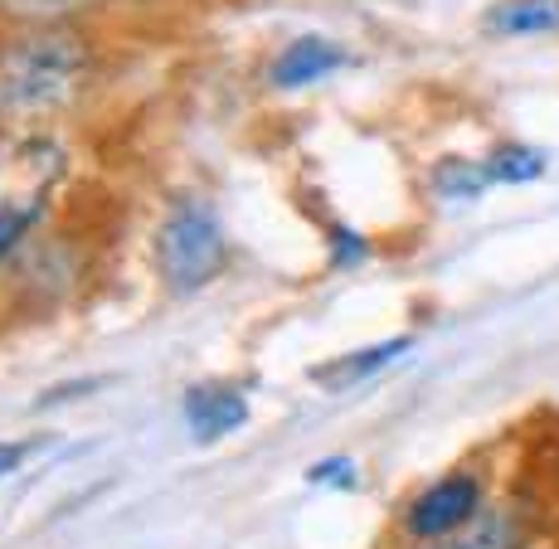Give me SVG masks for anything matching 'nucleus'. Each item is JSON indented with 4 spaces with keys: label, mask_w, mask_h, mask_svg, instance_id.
I'll list each match as a JSON object with an SVG mask.
<instances>
[{
    "label": "nucleus",
    "mask_w": 559,
    "mask_h": 549,
    "mask_svg": "<svg viewBox=\"0 0 559 549\" xmlns=\"http://www.w3.org/2000/svg\"><path fill=\"white\" fill-rule=\"evenodd\" d=\"M93 39L79 25H15L0 39V122L35 127L88 93Z\"/></svg>",
    "instance_id": "nucleus-1"
},
{
    "label": "nucleus",
    "mask_w": 559,
    "mask_h": 549,
    "mask_svg": "<svg viewBox=\"0 0 559 549\" xmlns=\"http://www.w3.org/2000/svg\"><path fill=\"white\" fill-rule=\"evenodd\" d=\"M229 263V239H224L219 214L204 200H176L156 229V273L166 293L190 297L210 287Z\"/></svg>",
    "instance_id": "nucleus-2"
},
{
    "label": "nucleus",
    "mask_w": 559,
    "mask_h": 549,
    "mask_svg": "<svg viewBox=\"0 0 559 549\" xmlns=\"http://www.w3.org/2000/svg\"><path fill=\"white\" fill-rule=\"evenodd\" d=\"M481 505H487V491H481L477 472H448V477L428 481L404 511V535L418 545L443 540V535L462 530L467 521H477Z\"/></svg>",
    "instance_id": "nucleus-3"
},
{
    "label": "nucleus",
    "mask_w": 559,
    "mask_h": 549,
    "mask_svg": "<svg viewBox=\"0 0 559 549\" xmlns=\"http://www.w3.org/2000/svg\"><path fill=\"white\" fill-rule=\"evenodd\" d=\"M350 63V53L326 35H297L293 45H283L267 63V83L283 93H297V88H311V83L331 79Z\"/></svg>",
    "instance_id": "nucleus-4"
},
{
    "label": "nucleus",
    "mask_w": 559,
    "mask_h": 549,
    "mask_svg": "<svg viewBox=\"0 0 559 549\" xmlns=\"http://www.w3.org/2000/svg\"><path fill=\"white\" fill-rule=\"evenodd\" d=\"M243 423H249V399L229 384H200L186 394V428L195 443H219Z\"/></svg>",
    "instance_id": "nucleus-5"
},
{
    "label": "nucleus",
    "mask_w": 559,
    "mask_h": 549,
    "mask_svg": "<svg viewBox=\"0 0 559 549\" xmlns=\"http://www.w3.org/2000/svg\"><path fill=\"white\" fill-rule=\"evenodd\" d=\"M525 535H531V521H525L521 505H481L477 521L418 549H521Z\"/></svg>",
    "instance_id": "nucleus-6"
},
{
    "label": "nucleus",
    "mask_w": 559,
    "mask_h": 549,
    "mask_svg": "<svg viewBox=\"0 0 559 549\" xmlns=\"http://www.w3.org/2000/svg\"><path fill=\"white\" fill-rule=\"evenodd\" d=\"M481 29L491 39L559 35V0H497V5L481 10Z\"/></svg>",
    "instance_id": "nucleus-7"
},
{
    "label": "nucleus",
    "mask_w": 559,
    "mask_h": 549,
    "mask_svg": "<svg viewBox=\"0 0 559 549\" xmlns=\"http://www.w3.org/2000/svg\"><path fill=\"white\" fill-rule=\"evenodd\" d=\"M408 346H414L408 336H394V341H380V346L350 350V355H341V360H326L321 370H311V380H317L321 390H350V384L370 380V374H380L384 365H394L400 355H408Z\"/></svg>",
    "instance_id": "nucleus-8"
},
{
    "label": "nucleus",
    "mask_w": 559,
    "mask_h": 549,
    "mask_svg": "<svg viewBox=\"0 0 559 549\" xmlns=\"http://www.w3.org/2000/svg\"><path fill=\"white\" fill-rule=\"evenodd\" d=\"M428 186H433V195H438V200H448V204H467V200L487 195L491 176H487V160L443 156L433 170H428Z\"/></svg>",
    "instance_id": "nucleus-9"
},
{
    "label": "nucleus",
    "mask_w": 559,
    "mask_h": 549,
    "mask_svg": "<svg viewBox=\"0 0 559 549\" xmlns=\"http://www.w3.org/2000/svg\"><path fill=\"white\" fill-rule=\"evenodd\" d=\"M550 156L540 146H525V142H497L487 156V176L491 186H531V180L545 176Z\"/></svg>",
    "instance_id": "nucleus-10"
},
{
    "label": "nucleus",
    "mask_w": 559,
    "mask_h": 549,
    "mask_svg": "<svg viewBox=\"0 0 559 549\" xmlns=\"http://www.w3.org/2000/svg\"><path fill=\"white\" fill-rule=\"evenodd\" d=\"M98 0H0V15L10 25H73Z\"/></svg>",
    "instance_id": "nucleus-11"
},
{
    "label": "nucleus",
    "mask_w": 559,
    "mask_h": 549,
    "mask_svg": "<svg viewBox=\"0 0 559 549\" xmlns=\"http://www.w3.org/2000/svg\"><path fill=\"white\" fill-rule=\"evenodd\" d=\"M39 210H45L39 200H29V204H0V263H10V258L25 249V239L35 234V224H39Z\"/></svg>",
    "instance_id": "nucleus-12"
},
{
    "label": "nucleus",
    "mask_w": 559,
    "mask_h": 549,
    "mask_svg": "<svg viewBox=\"0 0 559 549\" xmlns=\"http://www.w3.org/2000/svg\"><path fill=\"white\" fill-rule=\"evenodd\" d=\"M356 477H360L356 457H321V462H311V472H307V481L321 491H350Z\"/></svg>",
    "instance_id": "nucleus-13"
},
{
    "label": "nucleus",
    "mask_w": 559,
    "mask_h": 549,
    "mask_svg": "<svg viewBox=\"0 0 559 549\" xmlns=\"http://www.w3.org/2000/svg\"><path fill=\"white\" fill-rule=\"evenodd\" d=\"M331 258H336V263H360L365 239L360 234H350V229H331Z\"/></svg>",
    "instance_id": "nucleus-14"
},
{
    "label": "nucleus",
    "mask_w": 559,
    "mask_h": 549,
    "mask_svg": "<svg viewBox=\"0 0 559 549\" xmlns=\"http://www.w3.org/2000/svg\"><path fill=\"white\" fill-rule=\"evenodd\" d=\"M25 462H29V443H0V481L15 477Z\"/></svg>",
    "instance_id": "nucleus-15"
},
{
    "label": "nucleus",
    "mask_w": 559,
    "mask_h": 549,
    "mask_svg": "<svg viewBox=\"0 0 559 549\" xmlns=\"http://www.w3.org/2000/svg\"><path fill=\"white\" fill-rule=\"evenodd\" d=\"M136 5H146V0H136Z\"/></svg>",
    "instance_id": "nucleus-16"
}]
</instances>
